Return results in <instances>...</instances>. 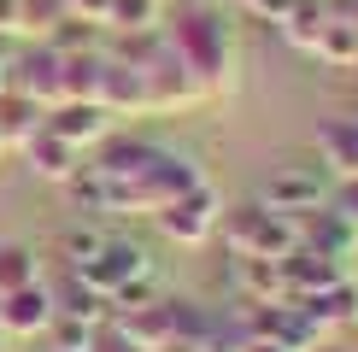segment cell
Listing matches in <instances>:
<instances>
[{
  "mask_svg": "<svg viewBox=\"0 0 358 352\" xmlns=\"http://www.w3.org/2000/svg\"><path fill=\"white\" fill-rule=\"evenodd\" d=\"M194 182H206L194 170V159L171 153L159 141H141V135H106L100 141V159L83 165L71 176V200L83 205L88 217L112 212V217H159L176 194H188Z\"/></svg>",
  "mask_w": 358,
  "mask_h": 352,
  "instance_id": "1",
  "label": "cell"
},
{
  "mask_svg": "<svg viewBox=\"0 0 358 352\" xmlns=\"http://www.w3.org/2000/svg\"><path fill=\"white\" fill-rule=\"evenodd\" d=\"M165 41L188 65V77L200 82V94H223V88L235 82V36H229V18H223L217 6H206V0L182 6L165 24Z\"/></svg>",
  "mask_w": 358,
  "mask_h": 352,
  "instance_id": "2",
  "label": "cell"
},
{
  "mask_svg": "<svg viewBox=\"0 0 358 352\" xmlns=\"http://www.w3.org/2000/svg\"><path fill=\"white\" fill-rule=\"evenodd\" d=\"M223 241H229V253L241 258H282L294 247V223L271 205H235V212H223Z\"/></svg>",
  "mask_w": 358,
  "mask_h": 352,
  "instance_id": "3",
  "label": "cell"
},
{
  "mask_svg": "<svg viewBox=\"0 0 358 352\" xmlns=\"http://www.w3.org/2000/svg\"><path fill=\"white\" fill-rule=\"evenodd\" d=\"M6 88L41 100V106H59V100H65V53H59L53 41H24V47L12 53V65H6Z\"/></svg>",
  "mask_w": 358,
  "mask_h": 352,
  "instance_id": "4",
  "label": "cell"
},
{
  "mask_svg": "<svg viewBox=\"0 0 358 352\" xmlns=\"http://www.w3.org/2000/svg\"><path fill=\"white\" fill-rule=\"evenodd\" d=\"M217 223H223V200H217L212 182H194L188 194H176L165 212H159V229H165L176 247H206L217 235Z\"/></svg>",
  "mask_w": 358,
  "mask_h": 352,
  "instance_id": "5",
  "label": "cell"
},
{
  "mask_svg": "<svg viewBox=\"0 0 358 352\" xmlns=\"http://www.w3.org/2000/svg\"><path fill=\"white\" fill-rule=\"evenodd\" d=\"M71 276H83V282H88V288L100 293V300L112 305V293H124L129 282L153 276V264H147V253H141L136 241H117V235H106V247H100V253L88 258V264H77Z\"/></svg>",
  "mask_w": 358,
  "mask_h": 352,
  "instance_id": "6",
  "label": "cell"
},
{
  "mask_svg": "<svg viewBox=\"0 0 358 352\" xmlns=\"http://www.w3.org/2000/svg\"><path fill=\"white\" fill-rule=\"evenodd\" d=\"M48 323H53V288L29 282L0 293V335L6 341H36V335H48Z\"/></svg>",
  "mask_w": 358,
  "mask_h": 352,
  "instance_id": "7",
  "label": "cell"
},
{
  "mask_svg": "<svg viewBox=\"0 0 358 352\" xmlns=\"http://www.w3.org/2000/svg\"><path fill=\"white\" fill-rule=\"evenodd\" d=\"M41 124H48L53 135H65L77 153H83V147H100L112 135V112L100 106V100H59V106H48Z\"/></svg>",
  "mask_w": 358,
  "mask_h": 352,
  "instance_id": "8",
  "label": "cell"
},
{
  "mask_svg": "<svg viewBox=\"0 0 358 352\" xmlns=\"http://www.w3.org/2000/svg\"><path fill=\"white\" fill-rule=\"evenodd\" d=\"M100 106H106L112 117L147 112V82H141V71L129 65V59H117L112 47H106V65H100Z\"/></svg>",
  "mask_w": 358,
  "mask_h": 352,
  "instance_id": "9",
  "label": "cell"
},
{
  "mask_svg": "<svg viewBox=\"0 0 358 352\" xmlns=\"http://www.w3.org/2000/svg\"><path fill=\"white\" fill-rule=\"evenodd\" d=\"M259 205H271V212H282V217L317 212V205H323V182H317L311 170H294V165H282V170H271V182H264Z\"/></svg>",
  "mask_w": 358,
  "mask_h": 352,
  "instance_id": "10",
  "label": "cell"
},
{
  "mask_svg": "<svg viewBox=\"0 0 358 352\" xmlns=\"http://www.w3.org/2000/svg\"><path fill=\"white\" fill-rule=\"evenodd\" d=\"M18 153H24V165L36 170L41 182H71V176L83 170V153H77V147H71L65 135H53L48 124H41L36 135H29V141L18 147Z\"/></svg>",
  "mask_w": 358,
  "mask_h": 352,
  "instance_id": "11",
  "label": "cell"
},
{
  "mask_svg": "<svg viewBox=\"0 0 358 352\" xmlns=\"http://www.w3.org/2000/svg\"><path fill=\"white\" fill-rule=\"evenodd\" d=\"M311 59H323L329 71H358V24L341 18L335 0H329V24H323L317 41H311Z\"/></svg>",
  "mask_w": 358,
  "mask_h": 352,
  "instance_id": "12",
  "label": "cell"
},
{
  "mask_svg": "<svg viewBox=\"0 0 358 352\" xmlns=\"http://www.w3.org/2000/svg\"><path fill=\"white\" fill-rule=\"evenodd\" d=\"M41 117H48L41 100L18 94V88H0V147H24L41 129Z\"/></svg>",
  "mask_w": 358,
  "mask_h": 352,
  "instance_id": "13",
  "label": "cell"
},
{
  "mask_svg": "<svg viewBox=\"0 0 358 352\" xmlns=\"http://www.w3.org/2000/svg\"><path fill=\"white\" fill-rule=\"evenodd\" d=\"M317 159L335 176H358V117H329L317 129Z\"/></svg>",
  "mask_w": 358,
  "mask_h": 352,
  "instance_id": "14",
  "label": "cell"
},
{
  "mask_svg": "<svg viewBox=\"0 0 358 352\" xmlns=\"http://www.w3.org/2000/svg\"><path fill=\"white\" fill-rule=\"evenodd\" d=\"M65 18H71L65 0H18V24H12V36H18V41H48Z\"/></svg>",
  "mask_w": 358,
  "mask_h": 352,
  "instance_id": "15",
  "label": "cell"
},
{
  "mask_svg": "<svg viewBox=\"0 0 358 352\" xmlns=\"http://www.w3.org/2000/svg\"><path fill=\"white\" fill-rule=\"evenodd\" d=\"M323 24H329V0H294V6L282 12V36H288L300 53H311V41H317Z\"/></svg>",
  "mask_w": 358,
  "mask_h": 352,
  "instance_id": "16",
  "label": "cell"
},
{
  "mask_svg": "<svg viewBox=\"0 0 358 352\" xmlns=\"http://www.w3.org/2000/svg\"><path fill=\"white\" fill-rule=\"evenodd\" d=\"M53 311H65V317H83V323H106V311H112V305L100 300V293L88 288L83 276H71V282L53 293Z\"/></svg>",
  "mask_w": 358,
  "mask_h": 352,
  "instance_id": "17",
  "label": "cell"
},
{
  "mask_svg": "<svg viewBox=\"0 0 358 352\" xmlns=\"http://www.w3.org/2000/svg\"><path fill=\"white\" fill-rule=\"evenodd\" d=\"M29 282H41V258L24 241H0V293L29 288Z\"/></svg>",
  "mask_w": 358,
  "mask_h": 352,
  "instance_id": "18",
  "label": "cell"
},
{
  "mask_svg": "<svg viewBox=\"0 0 358 352\" xmlns=\"http://www.w3.org/2000/svg\"><path fill=\"white\" fill-rule=\"evenodd\" d=\"M106 29L112 36H147V29H159V0H112Z\"/></svg>",
  "mask_w": 358,
  "mask_h": 352,
  "instance_id": "19",
  "label": "cell"
},
{
  "mask_svg": "<svg viewBox=\"0 0 358 352\" xmlns=\"http://www.w3.org/2000/svg\"><path fill=\"white\" fill-rule=\"evenodd\" d=\"M53 47L59 53H88V47H106V24H88V18H65L53 29Z\"/></svg>",
  "mask_w": 358,
  "mask_h": 352,
  "instance_id": "20",
  "label": "cell"
},
{
  "mask_svg": "<svg viewBox=\"0 0 358 352\" xmlns=\"http://www.w3.org/2000/svg\"><path fill=\"white\" fill-rule=\"evenodd\" d=\"M106 235H112V229H100V223H71L65 235H59V253H65L71 270H77V264H88L100 247H106Z\"/></svg>",
  "mask_w": 358,
  "mask_h": 352,
  "instance_id": "21",
  "label": "cell"
},
{
  "mask_svg": "<svg viewBox=\"0 0 358 352\" xmlns=\"http://www.w3.org/2000/svg\"><path fill=\"white\" fill-rule=\"evenodd\" d=\"M88 352H141V346H136V341H129V335L106 317V323H94V335H88Z\"/></svg>",
  "mask_w": 358,
  "mask_h": 352,
  "instance_id": "22",
  "label": "cell"
},
{
  "mask_svg": "<svg viewBox=\"0 0 358 352\" xmlns=\"http://www.w3.org/2000/svg\"><path fill=\"white\" fill-rule=\"evenodd\" d=\"M329 212L341 217V223H352V229H358V176H341V188H335Z\"/></svg>",
  "mask_w": 358,
  "mask_h": 352,
  "instance_id": "23",
  "label": "cell"
},
{
  "mask_svg": "<svg viewBox=\"0 0 358 352\" xmlns=\"http://www.w3.org/2000/svg\"><path fill=\"white\" fill-rule=\"evenodd\" d=\"M235 6H241L247 18H259V24H282V12H288L294 0H235Z\"/></svg>",
  "mask_w": 358,
  "mask_h": 352,
  "instance_id": "24",
  "label": "cell"
},
{
  "mask_svg": "<svg viewBox=\"0 0 358 352\" xmlns=\"http://www.w3.org/2000/svg\"><path fill=\"white\" fill-rule=\"evenodd\" d=\"M106 6H112V0H65L71 18H88V24H106Z\"/></svg>",
  "mask_w": 358,
  "mask_h": 352,
  "instance_id": "25",
  "label": "cell"
},
{
  "mask_svg": "<svg viewBox=\"0 0 358 352\" xmlns=\"http://www.w3.org/2000/svg\"><path fill=\"white\" fill-rule=\"evenodd\" d=\"M235 352H288V346H276V341H264V335H247V341L235 346Z\"/></svg>",
  "mask_w": 358,
  "mask_h": 352,
  "instance_id": "26",
  "label": "cell"
},
{
  "mask_svg": "<svg viewBox=\"0 0 358 352\" xmlns=\"http://www.w3.org/2000/svg\"><path fill=\"white\" fill-rule=\"evenodd\" d=\"M12 24H18V0H0V29L12 36Z\"/></svg>",
  "mask_w": 358,
  "mask_h": 352,
  "instance_id": "27",
  "label": "cell"
},
{
  "mask_svg": "<svg viewBox=\"0 0 358 352\" xmlns=\"http://www.w3.org/2000/svg\"><path fill=\"white\" fill-rule=\"evenodd\" d=\"M12 53H18V36H6V29H0V71L12 65Z\"/></svg>",
  "mask_w": 358,
  "mask_h": 352,
  "instance_id": "28",
  "label": "cell"
},
{
  "mask_svg": "<svg viewBox=\"0 0 358 352\" xmlns=\"http://www.w3.org/2000/svg\"><path fill=\"white\" fill-rule=\"evenodd\" d=\"M335 12H341V18H352V24H358V0H335Z\"/></svg>",
  "mask_w": 358,
  "mask_h": 352,
  "instance_id": "29",
  "label": "cell"
},
{
  "mask_svg": "<svg viewBox=\"0 0 358 352\" xmlns=\"http://www.w3.org/2000/svg\"><path fill=\"white\" fill-rule=\"evenodd\" d=\"M311 352H352V346H341V341H317Z\"/></svg>",
  "mask_w": 358,
  "mask_h": 352,
  "instance_id": "30",
  "label": "cell"
},
{
  "mask_svg": "<svg viewBox=\"0 0 358 352\" xmlns=\"http://www.w3.org/2000/svg\"><path fill=\"white\" fill-rule=\"evenodd\" d=\"M48 352H77V346H53V341H48Z\"/></svg>",
  "mask_w": 358,
  "mask_h": 352,
  "instance_id": "31",
  "label": "cell"
},
{
  "mask_svg": "<svg viewBox=\"0 0 358 352\" xmlns=\"http://www.w3.org/2000/svg\"><path fill=\"white\" fill-rule=\"evenodd\" d=\"M0 88H6V71H0Z\"/></svg>",
  "mask_w": 358,
  "mask_h": 352,
  "instance_id": "32",
  "label": "cell"
},
{
  "mask_svg": "<svg viewBox=\"0 0 358 352\" xmlns=\"http://www.w3.org/2000/svg\"><path fill=\"white\" fill-rule=\"evenodd\" d=\"M0 341H6V335H0Z\"/></svg>",
  "mask_w": 358,
  "mask_h": 352,
  "instance_id": "33",
  "label": "cell"
}]
</instances>
